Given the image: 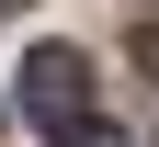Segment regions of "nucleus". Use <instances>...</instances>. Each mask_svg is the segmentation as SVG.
<instances>
[{
	"mask_svg": "<svg viewBox=\"0 0 159 147\" xmlns=\"http://www.w3.org/2000/svg\"><path fill=\"white\" fill-rule=\"evenodd\" d=\"M57 147H125V136H102V124H57Z\"/></svg>",
	"mask_w": 159,
	"mask_h": 147,
	"instance_id": "2",
	"label": "nucleus"
},
{
	"mask_svg": "<svg viewBox=\"0 0 159 147\" xmlns=\"http://www.w3.org/2000/svg\"><path fill=\"white\" fill-rule=\"evenodd\" d=\"M23 113L34 124H91V57L80 45H34L23 57Z\"/></svg>",
	"mask_w": 159,
	"mask_h": 147,
	"instance_id": "1",
	"label": "nucleus"
},
{
	"mask_svg": "<svg viewBox=\"0 0 159 147\" xmlns=\"http://www.w3.org/2000/svg\"><path fill=\"white\" fill-rule=\"evenodd\" d=\"M136 68H148V79H159V23H148V34H136Z\"/></svg>",
	"mask_w": 159,
	"mask_h": 147,
	"instance_id": "3",
	"label": "nucleus"
}]
</instances>
